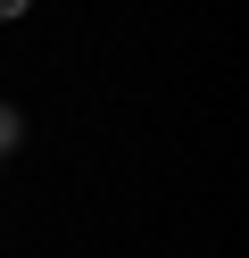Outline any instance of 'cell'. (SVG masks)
I'll use <instances>...</instances> for the list:
<instances>
[{
    "label": "cell",
    "instance_id": "obj_1",
    "mask_svg": "<svg viewBox=\"0 0 249 258\" xmlns=\"http://www.w3.org/2000/svg\"><path fill=\"white\" fill-rule=\"evenodd\" d=\"M9 142H17V108L0 100V150H9Z\"/></svg>",
    "mask_w": 249,
    "mask_h": 258
},
{
    "label": "cell",
    "instance_id": "obj_2",
    "mask_svg": "<svg viewBox=\"0 0 249 258\" xmlns=\"http://www.w3.org/2000/svg\"><path fill=\"white\" fill-rule=\"evenodd\" d=\"M25 9H33V0H0V17H25Z\"/></svg>",
    "mask_w": 249,
    "mask_h": 258
}]
</instances>
